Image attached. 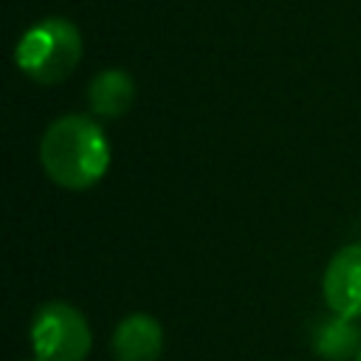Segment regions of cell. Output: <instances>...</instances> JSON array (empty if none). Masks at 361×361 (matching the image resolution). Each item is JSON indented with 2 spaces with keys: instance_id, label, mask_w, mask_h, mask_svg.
Masks as SVG:
<instances>
[{
  "instance_id": "obj_1",
  "label": "cell",
  "mask_w": 361,
  "mask_h": 361,
  "mask_svg": "<svg viewBox=\"0 0 361 361\" xmlns=\"http://www.w3.org/2000/svg\"><path fill=\"white\" fill-rule=\"evenodd\" d=\"M42 172L68 192L96 186L110 166V138L87 113H65L54 118L39 138Z\"/></svg>"
},
{
  "instance_id": "obj_2",
  "label": "cell",
  "mask_w": 361,
  "mask_h": 361,
  "mask_svg": "<svg viewBox=\"0 0 361 361\" xmlns=\"http://www.w3.org/2000/svg\"><path fill=\"white\" fill-rule=\"evenodd\" d=\"M82 59V34L65 17L37 20L14 45L17 68L37 85L65 82Z\"/></svg>"
},
{
  "instance_id": "obj_3",
  "label": "cell",
  "mask_w": 361,
  "mask_h": 361,
  "mask_svg": "<svg viewBox=\"0 0 361 361\" xmlns=\"http://www.w3.org/2000/svg\"><path fill=\"white\" fill-rule=\"evenodd\" d=\"M31 350L42 361H85L93 347V333L79 307L54 299L42 302L31 316Z\"/></svg>"
},
{
  "instance_id": "obj_4",
  "label": "cell",
  "mask_w": 361,
  "mask_h": 361,
  "mask_svg": "<svg viewBox=\"0 0 361 361\" xmlns=\"http://www.w3.org/2000/svg\"><path fill=\"white\" fill-rule=\"evenodd\" d=\"M322 293L333 313L361 319V243L341 245L322 276Z\"/></svg>"
},
{
  "instance_id": "obj_5",
  "label": "cell",
  "mask_w": 361,
  "mask_h": 361,
  "mask_svg": "<svg viewBox=\"0 0 361 361\" xmlns=\"http://www.w3.org/2000/svg\"><path fill=\"white\" fill-rule=\"evenodd\" d=\"M164 353V327L149 313L124 316L110 338L113 361H158Z\"/></svg>"
},
{
  "instance_id": "obj_6",
  "label": "cell",
  "mask_w": 361,
  "mask_h": 361,
  "mask_svg": "<svg viewBox=\"0 0 361 361\" xmlns=\"http://www.w3.org/2000/svg\"><path fill=\"white\" fill-rule=\"evenodd\" d=\"M135 102V82L121 68L99 71L87 85V104L96 118H121Z\"/></svg>"
},
{
  "instance_id": "obj_7",
  "label": "cell",
  "mask_w": 361,
  "mask_h": 361,
  "mask_svg": "<svg viewBox=\"0 0 361 361\" xmlns=\"http://www.w3.org/2000/svg\"><path fill=\"white\" fill-rule=\"evenodd\" d=\"M313 347L324 361H353L361 347V327L358 319L333 313L319 322L313 333Z\"/></svg>"
},
{
  "instance_id": "obj_8",
  "label": "cell",
  "mask_w": 361,
  "mask_h": 361,
  "mask_svg": "<svg viewBox=\"0 0 361 361\" xmlns=\"http://www.w3.org/2000/svg\"><path fill=\"white\" fill-rule=\"evenodd\" d=\"M353 361H361V347H358V353H355V358Z\"/></svg>"
},
{
  "instance_id": "obj_9",
  "label": "cell",
  "mask_w": 361,
  "mask_h": 361,
  "mask_svg": "<svg viewBox=\"0 0 361 361\" xmlns=\"http://www.w3.org/2000/svg\"><path fill=\"white\" fill-rule=\"evenodd\" d=\"M31 361H42V358H37V355H34V358H31Z\"/></svg>"
}]
</instances>
